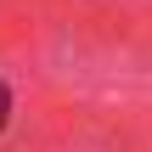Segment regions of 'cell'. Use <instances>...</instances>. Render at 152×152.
I'll return each mask as SVG.
<instances>
[{"mask_svg": "<svg viewBox=\"0 0 152 152\" xmlns=\"http://www.w3.org/2000/svg\"><path fill=\"white\" fill-rule=\"evenodd\" d=\"M0 118H6V90H0Z\"/></svg>", "mask_w": 152, "mask_h": 152, "instance_id": "1", "label": "cell"}]
</instances>
